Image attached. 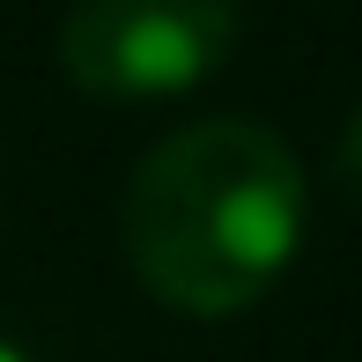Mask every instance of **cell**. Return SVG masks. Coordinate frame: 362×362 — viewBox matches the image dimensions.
Masks as SVG:
<instances>
[{"instance_id": "obj_4", "label": "cell", "mask_w": 362, "mask_h": 362, "mask_svg": "<svg viewBox=\"0 0 362 362\" xmlns=\"http://www.w3.org/2000/svg\"><path fill=\"white\" fill-rule=\"evenodd\" d=\"M0 362H30V355H23V348H15V340H8V333H0Z\"/></svg>"}, {"instance_id": "obj_3", "label": "cell", "mask_w": 362, "mask_h": 362, "mask_svg": "<svg viewBox=\"0 0 362 362\" xmlns=\"http://www.w3.org/2000/svg\"><path fill=\"white\" fill-rule=\"evenodd\" d=\"M333 177H340V192L362 207V111L348 126H340V148H333Z\"/></svg>"}, {"instance_id": "obj_2", "label": "cell", "mask_w": 362, "mask_h": 362, "mask_svg": "<svg viewBox=\"0 0 362 362\" xmlns=\"http://www.w3.org/2000/svg\"><path fill=\"white\" fill-rule=\"evenodd\" d=\"M237 52V0H74L59 67L104 104H170L215 81Z\"/></svg>"}, {"instance_id": "obj_1", "label": "cell", "mask_w": 362, "mask_h": 362, "mask_svg": "<svg viewBox=\"0 0 362 362\" xmlns=\"http://www.w3.org/2000/svg\"><path fill=\"white\" fill-rule=\"evenodd\" d=\"M310 177L259 119H200L126 177L119 244L134 281L177 318H237L303 252Z\"/></svg>"}]
</instances>
